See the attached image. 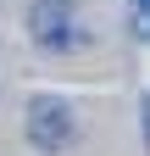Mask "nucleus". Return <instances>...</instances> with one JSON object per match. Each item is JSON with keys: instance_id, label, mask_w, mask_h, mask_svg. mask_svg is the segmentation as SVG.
Masks as SVG:
<instances>
[{"instance_id": "obj_1", "label": "nucleus", "mask_w": 150, "mask_h": 156, "mask_svg": "<svg viewBox=\"0 0 150 156\" xmlns=\"http://www.w3.org/2000/svg\"><path fill=\"white\" fill-rule=\"evenodd\" d=\"M28 128H33V145H39V151H61L72 140V117H67V106H56V101H33Z\"/></svg>"}, {"instance_id": "obj_2", "label": "nucleus", "mask_w": 150, "mask_h": 156, "mask_svg": "<svg viewBox=\"0 0 150 156\" xmlns=\"http://www.w3.org/2000/svg\"><path fill=\"white\" fill-rule=\"evenodd\" d=\"M56 28V39H61V45H67V39H72V17H67V0H39V6H33V34H50ZM56 39H50V45H56Z\"/></svg>"}]
</instances>
